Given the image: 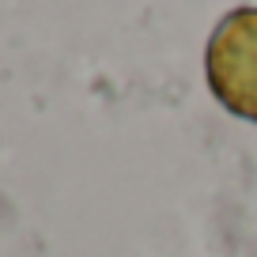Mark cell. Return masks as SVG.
<instances>
[{"instance_id":"obj_1","label":"cell","mask_w":257,"mask_h":257,"mask_svg":"<svg viewBox=\"0 0 257 257\" xmlns=\"http://www.w3.org/2000/svg\"><path fill=\"white\" fill-rule=\"evenodd\" d=\"M204 72L227 110L257 121V8H234L216 23L204 49Z\"/></svg>"}]
</instances>
